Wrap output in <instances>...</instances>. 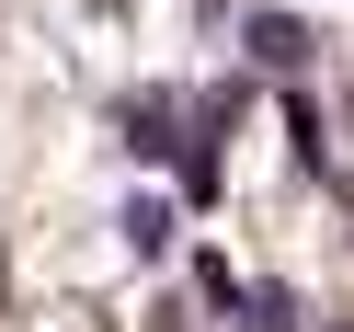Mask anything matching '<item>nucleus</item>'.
Instances as JSON below:
<instances>
[{"mask_svg": "<svg viewBox=\"0 0 354 332\" xmlns=\"http://www.w3.org/2000/svg\"><path fill=\"white\" fill-rule=\"evenodd\" d=\"M126 149H138V161H160V149H171V103H160V92L126 103Z\"/></svg>", "mask_w": 354, "mask_h": 332, "instance_id": "f03ea898", "label": "nucleus"}, {"mask_svg": "<svg viewBox=\"0 0 354 332\" xmlns=\"http://www.w3.org/2000/svg\"><path fill=\"white\" fill-rule=\"evenodd\" d=\"M126 252H171V207H160V195L126 207Z\"/></svg>", "mask_w": 354, "mask_h": 332, "instance_id": "7ed1b4c3", "label": "nucleus"}, {"mask_svg": "<svg viewBox=\"0 0 354 332\" xmlns=\"http://www.w3.org/2000/svg\"><path fill=\"white\" fill-rule=\"evenodd\" d=\"M252 58H263V69H297V58H308V35L286 24V12H252Z\"/></svg>", "mask_w": 354, "mask_h": 332, "instance_id": "f257e3e1", "label": "nucleus"}]
</instances>
